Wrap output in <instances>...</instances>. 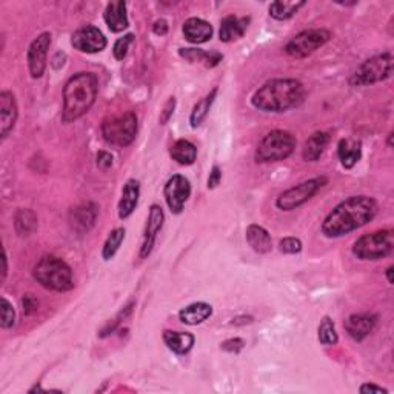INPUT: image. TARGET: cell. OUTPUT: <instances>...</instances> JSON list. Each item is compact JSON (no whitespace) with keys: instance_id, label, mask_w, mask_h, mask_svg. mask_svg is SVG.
Wrapping results in <instances>:
<instances>
[{"instance_id":"12","label":"cell","mask_w":394,"mask_h":394,"mask_svg":"<svg viewBox=\"0 0 394 394\" xmlns=\"http://www.w3.org/2000/svg\"><path fill=\"white\" fill-rule=\"evenodd\" d=\"M71 45L80 53H100L106 47V37L99 28L93 27V25H86V27L79 28L73 34Z\"/></svg>"},{"instance_id":"25","label":"cell","mask_w":394,"mask_h":394,"mask_svg":"<svg viewBox=\"0 0 394 394\" xmlns=\"http://www.w3.org/2000/svg\"><path fill=\"white\" fill-rule=\"evenodd\" d=\"M246 242L254 251L259 254H266L273 250V242L270 233L260 225H250L246 230Z\"/></svg>"},{"instance_id":"26","label":"cell","mask_w":394,"mask_h":394,"mask_svg":"<svg viewBox=\"0 0 394 394\" xmlns=\"http://www.w3.org/2000/svg\"><path fill=\"white\" fill-rule=\"evenodd\" d=\"M163 342L171 351L176 354H187L192 351L194 345V336L183 332H171L167 329L163 333Z\"/></svg>"},{"instance_id":"42","label":"cell","mask_w":394,"mask_h":394,"mask_svg":"<svg viewBox=\"0 0 394 394\" xmlns=\"http://www.w3.org/2000/svg\"><path fill=\"white\" fill-rule=\"evenodd\" d=\"M168 22L165 21V19H159V21L154 22L152 25V31H154V34L157 36H165L168 33Z\"/></svg>"},{"instance_id":"21","label":"cell","mask_w":394,"mask_h":394,"mask_svg":"<svg viewBox=\"0 0 394 394\" xmlns=\"http://www.w3.org/2000/svg\"><path fill=\"white\" fill-rule=\"evenodd\" d=\"M139 196H141V183L131 179L125 183L122 199L119 202V218L126 219L135 213V209L139 203Z\"/></svg>"},{"instance_id":"23","label":"cell","mask_w":394,"mask_h":394,"mask_svg":"<svg viewBox=\"0 0 394 394\" xmlns=\"http://www.w3.org/2000/svg\"><path fill=\"white\" fill-rule=\"evenodd\" d=\"M213 314V307L205 302H196L179 311V319L187 325H199Z\"/></svg>"},{"instance_id":"37","label":"cell","mask_w":394,"mask_h":394,"mask_svg":"<svg viewBox=\"0 0 394 394\" xmlns=\"http://www.w3.org/2000/svg\"><path fill=\"white\" fill-rule=\"evenodd\" d=\"M22 305H23V314L25 316L34 314L37 311V307H39V303H37L36 299L31 294H27L22 299Z\"/></svg>"},{"instance_id":"17","label":"cell","mask_w":394,"mask_h":394,"mask_svg":"<svg viewBox=\"0 0 394 394\" xmlns=\"http://www.w3.org/2000/svg\"><path fill=\"white\" fill-rule=\"evenodd\" d=\"M378 317L374 314H351L345 321V329L348 336L354 340H364L376 327Z\"/></svg>"},{"instance_id":"31","label":"cell","mask_w":394,"mask_h":394,"mask_svg":"<svg viewBox=\"0 0 394 394\" xmlns=\"http://www.w3.org/2000/svg\"><path fill=\"white\" fill-rule=\"evenodd\" d=\"M305 2H287V0H279L270 5V16L276 21H287L293 17L296 12L302 8Z\"/></svg>"},{"instance_id":"35","label":"cell","mask_w":394,"mask_h":394,"mask_svg":"<svg viewBox=\"0 0 394 394\" xmlns=\"http://www.w3.org/2000/svg\"><path fill=\"white\" fill-rule=\"evenodd\" d=\"M132 40H135V36L126 34L124 37H120V39L114 43L113 53H114V57H116L117 60L125 59L126 54H128V49H130V45L132 43Z\"/></svg>"},{"instance_id":"33","label":"cell","mask_w":394,"mask_h":394,"mask_svg":"<svg viewBox=\"0 0 394 394\" xmlns=\"http://www.w3.org/2000/svg\"><path fill=\"white\" fill-rule=\"evenodd\" d=\"M319 340L323 345H336L339 340V336L336 333L334 322L329 317H323L319 325Z\"/></svg>"},{"instance_id":"9","label":"cell","mask_w":394,"mask_h":394,"mask_svg":"<svg viewBox=\"0 0 394 394\" xmlns=\"http://www.w3.org/2000/svg\"><path fill=\"white\" fill-rule=\"evenodd\" d=\"M327 183V177H316V179L305 181L299 183V185L287 189V192H283L277 197L276 205L279 209H282V211H293V209L307 203L311 197H314L319 193V189L325 187Z\"/></svg>"},{"instance_id":"5","label":"cell","mask_w":394,"mask_h":394,"mask_svg":"<svg viewBox=\"0 0 394 394\" xmlns=\"http://www.w3.org/2000/svg\"><path fill=\"white\" fill-rule=\"evenodd\" d=\"M296 137L288 131L275 130L266 135L260 141L256 150V162L259 163H270L285 161V159L293 154L296 148Z\"/></svg>"},{"instance_id":"24","label":"cell","mask_w":394,"mask_h":394,"mask_svg":"<svg viewBox=\"0 0 394 394\" xmlns=\"http://www.w3.org/2000/svg\"><path fill=\"white\" fill-rule=\"evenodd\" d=\"M338 154L342 167L349 170L360 161L362 143L356 139H342L338 147Z\"/></svg>"},{"instance_id":"45","label":"cell","mask_w":394,"mask_h":394,"mask_svg":"<svg viewBox=\"0 0 394 394\" xmlns=\"http://www.w3.org/2000/svg\"><path fill=\"white\" fill-rule=\"evenodd\" d=\"M386 277H389V282L393 283V266H390V268L386 270Z\"/></svg>"},{"instance_id":"6","label":"cell","mask_w":394,"mask_h":394,"mask_svg":"<svg viewBox=\"0 0 394 394\" xmlns=\"http://www.w3.org/2000/svg\"><path fill=\"white\" fill-rule=\"evenodd\" d=\"M102 136L114 147H128L137 136V116L132 111H126L120 116L106 117L102 124Z\"/></svg>"},{"instance_id":"39","label":"cell","mask_w":394,"mask_h":394,"mask_svg":"<svg viewBox=\"0 0 394 394\" xmlns=\"http://www.w3.org/2000/svg\"><path fill=\"white\" fill-rule=\"evenodd\" d=\"M174 106H176V99L174 97H170V100L165 104L163 106V113H162V116H161V124L165 125L170 120V117L173 116V113H174Z\"/></svg>"},{"instance_id":"38","label":"cell","mask_w":394,"mask_h":394,"mask_svg":"<svg viewBox=\"0 0 394 394\" xmlns=\"http://www.w3.org/2000/svg\"><path fill=\"white\" fill-rule=\"evenodd\" d=\"M244 345H245V342L242 340V339H230V340H225L224 344L220 345V348L222 349H225V351H228V353H239L240 349L244 348Z\"/></svg>"},{"instance_id":"44","label":"cell","mask_w":394,"mask_h":394,"mask_svg":"<svg viewBox=\"0 0 394 394\" xmlns=\"http://www.w3.org/2000/svg\"><path fill=\"white\" fill-rule=\"evenodd\" d=\"M6 254H3V271H2V281H5V277H6Z\"/></svg>"},{"instance_id":"1","label":"cell","mask_w":394,"mask_h":394,"mask_svg":"<svg viewBox=\"0 0 394 394\" xmlns=\"http://www.w3.org/2000/svg\"><path fill=\"white\" fill-rule=\"evenodd\" d=\"M378 214V203L368 196H353L340 202L322 224L327 237H342L359 230Z\"/></svg>"},{"instance_id":"40","label":"cell","mask_w":394,"mask_h":394,"mask_svg":"<svg viewBox=\"0 0 394 394\" xmlns=\"http://www.w3.org/2000/svg\"><path fill=\"white\" fill-rule=\"evenodd\" d=\"M113 165V156L106 151L97 152V167L102 170H108Z\"/></svg>"},{"instance_id":"43","label":"cell","mask_w":394,"mask_h":394,"mask_svg":"<svg viewBox=\"0 0 394 394\" xmlns=\"http://www.w3.org/2000/svg\"><path fill=\"white\" fill-rule=\"evenodd\" d=\"M360 393H389L385 389H382V386H378V385H374V384H364L359 389Z\"/></svg>"},{"instance_id":"14","label":"cell","mask_w":394,"mask_h":394,"mask_svg":"<svg viewBox=\"0 0 394 394\" xmlns=\"http://www.w3.org/2000/svg\"><path fill=\"white\" fill-rule=\"evenodd\" d=\"M163 220H165V216H163L162 208L159 205H151L148 220H147V228H145V234H143V244L141 248V257L142 259L148 257L151 254L152 246H154V244H156L157 234L163 227Z\"/></svg>"},{"instance_id":"3","label":"cell","mask_w":394,"mask_h":394,"mask_svg":"<svg viewBox=\"0 0 394 394\" xmlns=\"http://www.w3.org/2000/svg\"><path fill=\"white\" fill-rule=\"evenodd\" d=\"M97 78L93 73L74 74L63 88V122H74L90 111L97 96Z\"/></svg>"},{"instance_id":"15","label":"cell","mask_w":394,"mask_h":394,"mask_svg":"<svg viewBox=\"0 0 394 394\" xmlns=\"http://www.w3.org/2000/svg\"><path fill=\"white\" fill-rule=\"evenodd\" d=\"M17 114L19 111L14 94L10 91L0 93V137L6 139L14 130Z\"/></svg>"},{"instance_id":"2","label":"cell","mask_w":394,"mask_h":394,"mask_svg":"<svg viewBox=\"0 0 394 394\" xmlns=\"http://www.w3.org/2000/svg\"><path fill=\"white\" fill-rule=\"evenodd\" d=\"M305 88L296 79H273L254 93L251 104L265 113H283L301 105Z\"/></svg>"},{"instance_id":"34","label":"cell","mask_w":394,"mask_h":394,"mask_svg":"<svg viewBox=\"0 0 394 394\" xmlns=\"http://www.w3.org/2000/svg\"><path fill=\"white\" fill-rule=\"evenodd\" d=\"M16 323V311L12 308V305L10 303L8 299L2 297V321H0V325L3 329H8Z\"/></svg>"},{"instance_id":"16","label":"cell","mask_w":394,"mask_h":394,"mask_svg":"<svg viewBox=\"0 0 394 394\" xmlns=\"http://www.w3.org/2000/svg\"><path fill=\"white\" fill-rule=\"evenodd\" d=\"M99 214V208L94 203H82V205L76 207L69 213V222H71V227L76 231L79 233H86L90 231L91 228L96 224Z\"/></svg>"},{"instance_id":"46","label":"cell","mask_w":394,"mask_h":394,"mask_svg":"<svg viewBox=\"0 0 394 394\" xmlns=\"http://www.w3.org/2000/svg\"><path fill=\"white\" fill-rule=\"evenodd\" d=\"M391 141H393V132H390V136H389V145H390V147L393 145Z\"/></svg>"},{"instance_id":"27","label":"cell","mask_w":394,"mask_h":394,"mask_svg":"<svg viewBox=\"0 0 394 394\" xmlns=\"http://www.w3.org/2000/svg\"><path fill=\"white\" fill-rule=\"evenodd\" d=\"M181 57L183 59L192 62V63H203V65L208 68L218 67L222 62V54L216 53V51H203V49H196V48H182L179 51Z\"/></svg>"},{"instance_id":"22","label":"cell","mask_w":394,"mask_h":394,"mask_svg":"<svg viewBox=\"0 0 394 394\" xmlns=\"http://www.w3.org/2000/svg\"><path fill=\"white\" fill-rule=\"evenodd\" d=\"M329 143V135L325 131H316L311 135L302 151V156L307 162H317L323 154V151L327 150Z\"/></svg>"},{"instance_id":"36","label":"cell","mask_w":394,"mask_h":394,"mask_svg":"<svg viewBox=\"0 0 394 394\" xmlns=\"http://www.w3.org/2000/svg\"><path fill=\"white\" fill-rule=\"evenodd\" d=\"M279 248L285 254H297L302 251V242L297 237H285L281 240Z\"/></svg>"},{"instance_id":"30","label":"cell","mask_w":394,"mask_h":394,"mask_svg":"<svg viewBox=\"0 0 394 394\" xmlns=\"http://www.w3.org/2000/svg\"><path fill=\"white\" fill-rule=\"evenodd\" d=\"M216 96H218V88H214L211 93L207 94L205 97L197 102L192 111V116H189V124H192L193 128H197V126H199L203 120L207 119L208 111H209V108H211Z\"/></svg>"},{"instance_id":"29","label":"cell","mask_w":394,"mask_h":394,"mask_svg":"<svg viewBox=\"0 0 394 394\" xmlns=\"http://www.w3.org/2000/svg\"><path fill=\"white\" fill-rule=\"evenodd\" d=\"M37 216L28 208H21L14 216V227L19 236H31L37 230Z\"/></svg>"},{"instance_id":"41","label":"cell","mask_w":394,"mask_h":394,"mask_svg":"<svg viewBox=\"0 0 394 394\" xmlns=\"http://www.w3.org/2000/svg\"><path fill=\"white\" fill-rule=\"evenodd\" d=\"M220 179H222V171L219 167H213L211 170V173H209V177H208V188H216L220 183Z\"/></svg>"},{"instance_id":"13","label":"cell","mask_w":394,"mask_h":394,"mask_svg":"<svg viewBox=\"0 0 394 394\" xmlns=\"http://www.w3.org/2000/svg\"><path fill=\"white\" fill-rule=\"evenodd\" d=\"M51 45V34L42 33L37 36L28 49V68L33 79H40L47 68V54Z\"/></svg>"},{"instance_id":"19","label":"cell","mask_w":394,"mask_h":394,"mask_svg":"<svg viewBox=\"0 0 394 394\" xmlns=\"http://www.w3.org/2000/svg\"><path fill=\"white\" fill-rule=\"evenodd\" d=\"M250 23V17H236V16H228L224 21L220 22V31L219 37L222 42H233L240 39L245 34Z\"/></svg>"},{"instance_id":"18","label":"cell","mask_w":394,"mask_h":394,"mask_svg":"<svg viewBox=\"0 0 394 394\" xmlns=\"http://www.w3.org/2000/svg\"><path fill=\"white\" fill-rule=\"evenodd\" d=\"M105 23L108 25L113 33H122L128 28V16H126V3L119 0V2L108 3L104 12Z\"/></svg>"},{"instance_id":"20","label":"cell","mask_w":394,"mask_h":394,"mask_svg":"<svg viewBox=\"0 0 394 394\" xmlns=\"http://www.w3.org/2000/svg\"><path fill=\"white\" fill-rule=\"evenodd\" d=\"M183 34L192 43H205L213 36V27L203 19L192 17L183 23Z\"/></svg>"},{"instance_id":"11","label":"cell","mask_w":394,"mask_h":394,"mask_svg":"<svg viewBox=\"0 0 394 394\" xmlns=\"http://www.w3.org/2000/svg\"><path fill=\"white\" fill-rule=\"evenodd\" d=\"M189 194H192V185H189L188 179H185V177L181 174L170 177L168 182L165 183L163 196L171 209V213L181 214Z\"/></svg>"},{"instance_id":"8","label":"cell","mask_w":394,"mask_h":394,"mask_svg":"<svg viewBox=\"0 0 394 394\" xmlns=\"http://www.w3.org/2000/svg\"><path fill=\"white\" fill-rule=\"evenodd\" d=\"M393 73V54L382 53L365 60L358 67L349 79V84L354 86L373 85L378 82L389 79Z\"/></svg>"},{"instance_id":"7","label":"cell","mask_w":394,"mask_h":394,"mask_svg":"<svg viewBox=\"0 0 394 394\" xmlns=\"http://www.w3.org/2000/svg\"><path fill=\"white\" fill-rule=\"evenodd\" d=\"M394 248L391 230L374 231L359 237L354 242L353 254L360 260H379L390 256Z\"/></svg>"},{"instance_id":"32","label":"cell","mask_w":394,"mask_h":394,"mask_svg":"<svg viewBox=\"0 0 394 394\" xmlns=\"http://www.w3.org/2000/svg\"><path fill=\"white\" fill-rule=\"evenodd\" d=\"M125 239V230L124 228H116V230H113L110 233V236L105 240V245H104V250H102V257L105 260H111L114 256H116V253L119 251L120 245H122Z\"/></svg>"},{"instance_id":"28","label":"cell","mask_w":394,"mask_h":394,"mask_svg":"<svg viewBox=\"0 0 394 394\" xmlns=\"http://www.w3.org/2000/svg\"><path fill=\"white\" fill-rule=\"evenodd\" d=\"M170 154L177 163L193 165L197 157V148L194 143L185 141V139H181V141H177L173 147H171Z\"/></svg>"},{"instance_id":"10","label":"cell","mask_w":394,"mask_h":394,"mask_svg":"<svg viewBox=\"0 0 394 394\" xmlns=\"http://www.w3.org/2000/svg\"><path fill=\"white\" fill-rule=\"evenodd\" d=\"M332 39V33L327 30H305L291 39L285 51L294 59H305L319 49Z\"/></svg>"},{"instance_id":"4","label":"cell","mask_w":394,"mask_h":394,"mask_svg":"<svg viewBox=\"0 0 394 394\" xmlns=\"http://www.w3.org/2000/svg\"><path fill=\"white\" fill-rule=\"evenodd\" d=\"M33 276L43 288L65 293L74 288L73 270L65 260L56 256H43L34 266Z\"/></svg>"}]
</instances>
